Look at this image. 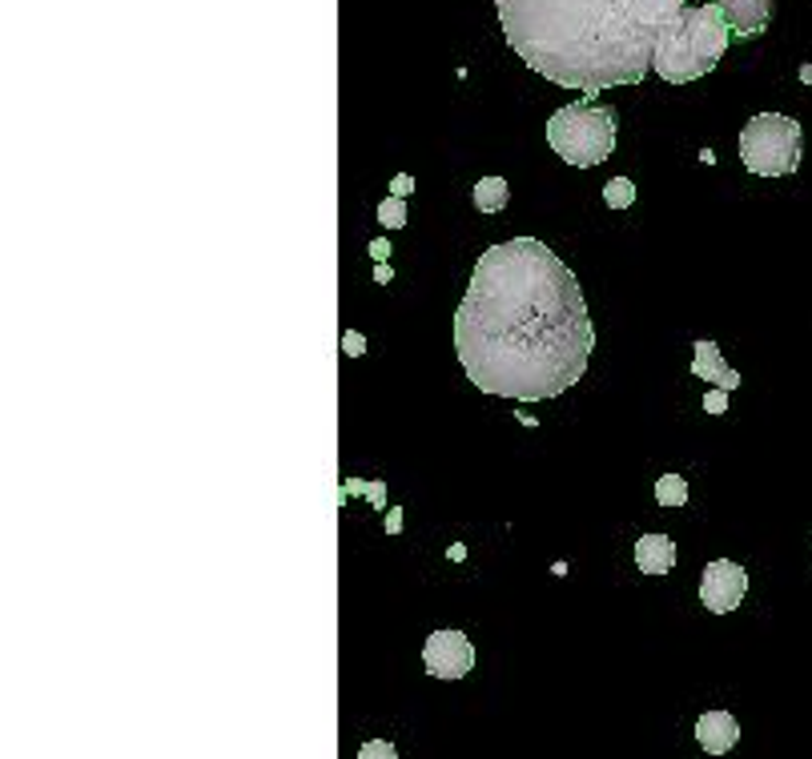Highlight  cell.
Returning <instances> with one entry per match:
<instances>
[{
	"mask_svg": "<svg viewBox=\"0 0 812 759\" xmlns=\"http://www.w3.org/2000/svg\"><path fill=\"white\" fill-rule=\"evenodd\" d=\"M342 346H346V354H351V358H358V354L366 350V338H363V334H354V330H346V334H342Z\"/></svg>",
	"mask_w": 812,
	"mask_h": 759,
	"instance_id": "cell-18",
	"label": "cell"
},
{
	"mask_svg": "<svg viewBox=\"0 0 812 759\" xmlns=\"http://www.w3.org/2000/svg\"><path fill=\"white\" fill-rule=\"evenodd\" d=\"M378 222L387 225V230H402V225H407V201L387 198L382 205H378Z\"/></svg>",
	"mask_w": 812,
	"mask_h": 759,
	"instance_id": "cell-15",
	"label": "cell"
},
{
	"mask_svg": "<svg viewBox=\"0 0 812 759\" xmlns=\"http://www.w3.org/2000/svg\"><path fill=\"white\" fill-rule=\"evenodd\" d=\"M704 410H708V414H724V410H728V390H708Z\"/></svg>",
	"mask_w": 812,
	"mask_h": 759,
	"instance_id": "cell-17",
	"label": "cell"
},
{
	"mask_svg": "<svg viewBox=\"0 0 812 759\" xmlns=\"http://www.w3.org/2000/svg\"><path fill=\"white\" fill-rule=\"evenodd\" d=\"M596 350L576 274L540 237L487 249L455 314V354L475 390L515 402L559 398Z\"/></svg>",
	"mask_w": 812,
	"mask_h": 759,
	"instance_id": "cell-1",
	"label": "cell"
},
{
	"mask_svg": "<svg viewBox=\"0 0 812 759\" xmlns=\"http://www.w3.org/2000/svg\"><path fill=\"white\" fill-rule=\"evenodd\" d=\"M426 676L435 679H463L475 667V647L463 632H435L423 643Z\"/></svg>",
	"mask_w": 812,
	"mask_h": 759,
	"instance_id": "cell-7",
	"label": "cell"
},
{
	"mask_svg": "<svg viewBox=\"0 0 812 759\" xmlns=\"http://www.w3.org/2000/svg\"><path fill=\"white\" fill-rule=\"evenodd\" d=\"M636 567L644 574H668L676 567V543L668 535H644L636 543Z\"/></svg>",
	"mask_w": 812,
	"mask_h": 759,
	"instance_id": "cell-11",
	"label": "cell"
},
{
	"mask_svg": "<svg viewBox=\"0 0 812 759\" xmlns=\"http://www.w3.org/2000/svg\"><path fill=\"white\" fill-rule=\"evenodd\" d=\"M358 759H399V751H394L390 739H370V744L358 748Z\"/></svg>",
	"mask_w": 812,
	"mask_h": 759,
	"instance_id": "cell-16",
	"label": "cell"
},
{
	"mask_svg": "<svg viewBox=\"0 0 812 759\" xmlns=\"http://www.w3.org/2000/svg\"><path fill=\"white\" fill-rule=\"evenodd\" d=\"M732 29L724 12L708 0V4H688L676 21L659 33L656 53H652V69L668 85L700 81L716 69L720 57L728 53Z\"/></svg>",
	"mask_w": 812,
	"mask_h": 759,
	"instance_id": "cell-3",
	"label": "cell"
},
{
	"mask_svg": "<svg viewBox=\"0 0 812 759\" xmlns=\"http://www.w3.org/2000/svg\"><path fill=\"white\" fill-rule=\"evenodd\" d=\"M399 526H402V514H399V511H390V514H387V531H390V535H394Z\"/></svg>",
	"mask_w": 812,
	"mask_h": 759,
	"instance_id": "cell-20",
	"label": "cell"
},
{
	"mask_svg": "<svg viewBox=\"0 0 812 759\" xmlns=\"http://www.w3.org/2000/svg\"><path fill=\"white\" fill-rule=\"evenodd\" d=\"M692 350H696L692 354V375L700 378V382H712L716 390H736V386H741V375L724 362V354H720L716 342L700 338Z\"/></svg>",
	"mask_w": 812,
	"mask_h": 759,
	"instance_id": "cell-10",
	"label": "cell"
},
{
	"mask_svg": "<svg viewBox=\"0 0 812 759\" xmlns=\"http://www.w3.org/2000/svg\"><path fill=\"white\" fill-rule=\"evenodd\" d=\"M632 201H636V186H632L627 177H612V181L603 186V205H608V210H632Z\"/></svg>",
	"mask_w": 812,
	"mask_h": 759,
	"instance_id": "cell-14",
	"label": "cell"
},
{
	"mask_svg": "<svg viewBox=\"0 0 812 759\" xmlns=\"http://www.w3.org/2000/svg\"><path fill=\"white\" fill-rule=\"evenodd\" d=\"M515 57L571 93L639 85L688 0H494Z\"/></svg>",
	"mask_w": 812,
	"mask_h": 759,
	"instance_id": "cell-2",
	"label": "cell"
},
{
	"mask_svg": "<svg viewBox=\"0 0 812 759\" xmlns=\"http://www.w3.org/2000/svg\"><path fill=\"white\" fill-rule=\"evenodd\" d=\"M390 189H394V198H411V189H414V181L407 174H399L394 177V181H390Z\"/></svg>",
	"mask_w": 812,
	"mask_h": 759,
	"instance_id": "cell-19",
	"label": "cell"
},
{
	"mask_svg": "<svg viewBox=\"0 0 812 759\" xmlns=\"http://www.w3.org/2000/svg\"><path fill=\"white\" fill-rule=\"evenodd\" d=\"M696 744H700L708 756H728V751L741 744V724H736L728 712H704L696 719Z\"/></svg>",
	"mask_w": 812,
	"mask_h": 759,
	"instance_id": "cell-9",
	"label": "cell"
},
{
	"mask_svg": "<svg viewBox=\"0 0 812 759\" xmlns=\"http://www.w3.org/2000/svg\"><path fill=\"white\" fill-rule=\"evenodd\" d=\"M748 595V571L732 559H712L700 574V603L712 615H732Z\"/></svg>",
	"mask_w": 812,
	"mask_h": 759,
	"instance_id": "cell-6",
	"label": "cell"
},
{
	"mask_svg": "<svg viewBox=\"0 0 812 759\" xmlns=\"http://www.w3.org/2000/svg\"><path fill=\"white\" fill-rule=\"evenodd\" d=\"M615 109L600 105V101H576V105L555 109L547 121V145H552L567 165L576 169H591L612 157L615 149Z\"/></svg>",
	"mask_w": 812,
	"mask_h": 759,
	"instance_id": "cell-4",
	"label": "cell"
},
{
	"mask_svg": "<svg viewBox=\"0 0 812 759\" xmlns=\"http://www.w3.org/2000/svg\"><path fill=\"white\" fill-rule=\"evenodd\" d=\"M724 21H728L732 36L736 41H748V36H760L772 21V0H712Z\"/></svg>",
	"mask_w": 812,
	"mask_h": 759,
	"instance_id": "cell-8",
	"label": "cell"
},
{
	"mask_svg": "<svg viewBox=\"0 0 812 759\" xmlns=\"http://www.w3.org/2000/svg\"><path fill=\"white\" fill-rule=\"evenodd\" d=\"M656 503L671 506V511L688 506V479H680V475H664V479H656Z\"/></svg>",
	"mask_w": 812,
	"mask_h": 759,
	"instance_id": "cell-13",
	"label": "cell"
},
{
	"mask_svg": "<svg viewBox=\"0 0 812 759\" xmlns=\"http://www.w3.org/2000/svg\"><path fill=\"white\" fill-rule=\"evenodd\" d=\"M801 121L785 113H756L741 129V161L756 177H789L801 169Z\"/></svg>",
	"mask_w": 812,
	"mask_h": 759,
	"instance_id": "cell-5",
	"label": "cell"
},
{
	"mask_svg": "<svg viewBox=\"0 0 812 759\" xmlns=\"http://www.w3.org/2000/svg\"><path fill=\"white\" fill-rule=\"evenodd\" d=\"M471 201L479 213H503L507 201H511V189H507L503 177H483V181L471 189Z\"/></svg>",
	"mask_w": 812,
	"mask_h": 759,
	"instance_id": "cell-12",
	"label": "cell"
}]
</instances>
